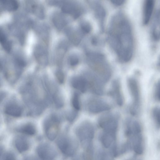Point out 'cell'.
<instances>
[{"label": "cell", "mask_w": 160, "mask_h": 160, "mask_svg": "<svg viewBox=\"0 0 160 160\" xmlns=\"http://www.w3.org/2000/svg\"><path fill=\"white\" fill-rule=\"evenodd\" d=\"M107 39L121 62H127L131 59L134 50L133 32L129 20L122 12H117L112 18Z\"/></svg>", "instance_id": "1"}, {"label": "cell", "mask_w": 160, "mask_h": 160, "mask_svg": "<svg viewBox=\"0 0 160 160\" xmlns=\"http://www.w3.org/2000/svg\"><path fill=\"white\" fill-rule=\"evenodd\" d=\"M125 133L127 141L123 146L124 149H131L136 154H142L143 151V141L142 128L139 122L127 118L125 122Z\"/></svg>", "instance_id": "2"}, {"label": "cell", "mask_w": 160, "mask_h": 160, "mask_svg": "<svg viewBox=\"0 0 160 160\" xmlns=\"http://www.w3.org/2000/svg\"><path fill=\"white\" fill-rule=\"evenodd\" d=\"M88 55L97 73V75L105 83L107 82L110 78L112 71L105 56L98 52H90Z\"/></svg>", "instance_id": "3"}, {"label": "cell", "mask_w": 160, "mask_h": 160, "mask_svg": "<svg viewBox=\"0 0 160 160\" xmlns=\"http://www.w3.org/2000/svg\"><path fill=\"white\" fill-rule=\"evenodd\" d=\"M128 88L132 99L129 110L133 116L137 115L139 111L140 104V92L137 80L134 78H128L127 81Z\"/></svg>", "instance_id": "4"}, {"label": "cell", "mask_w": 160, "mask_h": 160, "mask_svg": "<svg viewBox=\"0 0 160 160\" xmlns=\"http://www.w3.org/2000/svg\"><path fill=\"white\" fill-rule=\"evenodd\" d=\"M77 134L79 139L86 150L93 149L92 142L94 137V130L91 124L87 123L79 128Z\"/></svg>", "instance_id": "5"}, {"label": "cell", "mask_w": 160, "mask_h": 160, "mask_svg": "<svg viewBox=\"0 0 160 160\" xmlns=\"http://www.w3.org/2000/svg\"><path fill=\"white\" fill-rule=\"evenodd\" d=\"M118 117L112 113H106L100 117L98 124L102 130L117 131L118 125Z\"/></svg>", "instance_id": "6"}, {"label": "cell", "mask_w": 160, "mask_h": 160, "mask_svg": "<svg viewBox=\"0 0 160 160\" xmlns=\"http://www.w3.org/2000/svg\"><path fill=\"white\" fill-rule=\"evenodd\" d=\"M57 144L62 152L67 156L73 155L77 148V144L74 140L66 136L60 137L58 140Z\"/></svg>", "instance_id": "7"}, {"label": "cell", "mask_w": 160, "mask_h": 160, "mask_svg": "<svg viewBox=\"0 0 160 160\" xmlns=\"http://www.w3.org/2000/svg\"><path fill=\"white\" fill-rule=\"evenodd\" d=\"M108 94L119 106H121L123 105L124 98L120 82L118 79H114L112 82Z\"/></svg>", "instance_id": "8"}, {"label": "cell", "mask_w": 160, "mask_h": 160, "mask_svg": "<svg viewBox=\"0 0 160 160\" xmlns=\"http://www.w3.org/2000/svg\"><path fill=\"white\" fill-rule=\"evenodd\" d=\"M36 151L42 160H53L57 155L56 152L53 148L47 143L39 145L37 148Z\"/></svg>", "instance_id": "9"}, {"label": "cell", "mask_w": 160, "mask_h": 160, "mask_svg": "<svg viewBox=\"0 0 160 160\" xmlns=\"http://www.w3.org/2000/svg\"><path fill=\"white\" fill-rule=\"evenodd\" d=\"M90 111L93 113H98L109 110L110 105L107 101L100 98H94L91 100L88 104Z\"/></svg>", "instance_id": "10"}, {"label": "cell", "mask_w": 160, "mask_h": 160, "mask_svg": "<svg viewBox=\"0 0 160 160\" xmlns=\"http://www.w3.org/2000/svg\"><path fill=\"white\" fill-rule=\"evenodd\" d=\"M154 2L152 0L144 1L143 8L142 22L144 25L147 24L152 16L154 7Z\"/></svg>", "instance_id": "11"}, {"label": "cell", "mask_w": 160, "mask_h": 160, "mask_svg": "<svg viewBox=\"0 0 160 160\" xmlns=\"http://www.w3.org/2000/svg\"><path fill=\"white\" fill-rule=\"evenodd\" d=\"M93 7L96 17L99 22L101 31L104 30V23L106 17V12L105 8L99 2H95L93 3Z\"/></svg>", "instance_id": "12"}, {"label": "cell", "mask_w": 160, "mask_h": 160, "mask_svg": "<svg viewBox=\"0 0 160 160\" xmlns=\"http://www.w3.org/2000/svg\"><path fill=\"white\" fill-rule=\"evenodd\" d=\"M159 12L158 10L155 15L153 23H152L151 33L152 38L156 41L159 40Z\"/></svg>", "instance_id": "13"}, {"label": "cell", "mask_w": 160, "mask_h": 160, "mask_svg": "<svg viewBox=\"0 0 160 160\" xmlns=\"http://www.w3.org/2000/svg\"><path fill=\"white\" fill-rule=\"evenodd\" d=\"M72 85L74 88L84 92L86 90L87 82L83 78H76L73 79L72 82Z\"/></svg>", "instance_id": "14"}, {"label": "cell", "mask_w": 160, "mask_h": 160, "mask_svg": "<svg viewBox=\"0 0 160 160\" xmlns=\"http://www.w3.org/2000/svg\"><path fill=\"white\" fill-rule=\"evenodd\" d=\"M15 146L20 152H23L28 150L29 144L27 140L23 138H18L15 141Z\"/></svg>", "instance_id": "15"}, {"label": "cell", "mask_w": 160, "mask_h": 160, "mask_svg": "<svg viewBox=\"0 0 160 160\" xmlns=\"http://www.w3.org/2000/svg\"><path fill=\"white\" fill-rule=\"evenodd\" d=\"M5 112L9 115L18 117L21 115L22 110L17 105L11 104L6 107Z\"/></svg>", "instance_id": "16"}, {"label": "cell", "mask_w": 160, "mask_h": 160, "mask_svg": "<svg viewBox=\"0 0 160 160\" xmlns=\"http://www.w3.org/2000/svg\"><path fill=\"white\" fill-rule=\"evenodd\" d=\"M0 43L4 49L9 52L12 48L11 42L8 40L3 30L0 28Z\"/></svg>", "instance_id": "17"}, {"label": "cell", "mask_w": 160, "mask_h": 160, "mask_svg": "<svg viewBox=\"0 0 160 160\" xmlns=\"http://www.w3.org/2000/svg\"><path fill=\"white\" fill-rule=\"evenodd\" d=\"M0 3L5 9L10 11H15L18 8L17 2L14 0H1Z\"/></svg>", "instance_id": "18"}, {"label": "cell", "mask_w": 160, "mask_h": 160, "mask_svg": "<svg viewBox=\"0 0 160 160\" xmlns=\"http://www.w3.org/2000/svg\"><path fill=\"white\" fill-rule=\"evenodd\" d=\"M21 131L26 134L32 135L36 132V129L32 125L30 124L26 125L20 129Z\"/></svg>", "instance_id": "19"}, {"label": "cell", "mask_w": 160, "mask_h": 160, "mask_svg": "<svg viewBox=\"0 0 160 160\" xmlns=\"http://www.w3.org/2000/svg\"><path fill=\"white\" fill-rule=\"evenodd\" d=\"M62 10L63 12L68 13H74L77 15L78 13L76 11L74 6L71 3H66L62 7Z\"/></svg>", "instance_id": "20"}, {"label": "cell", "mask_w": 160, "mask_h": 160, "mask_svg": "<svg viewBox=\"0 0 160 160\" xmlns=\"http://www.w3.org/2000/svg\"><path fill=\"white\" fill-rule=\"evenodd\" d=\"M152 116L156 125L158 128L160 127V108L155 107L152 111Z\"/></svg>", "instance_id": "21"}, {"label": "cell", "mask_w": 160, "mask_h": 160, "mask_svg": "<svg viewBox=\"0 0 160 160\" xmlns=\"http://www.w3.org/2000/svg\"><path fill=\"white\" fill-rule=\"evenodd\" d=\"M153 95L156 100L160 101V81H158L155 84Z\"/></svg>", "instance_id": "22"}, {"label": "cell", "mask_w": 160, "mask_h": 160, "mask_svg": "<svg viewBox=\"0 0 160 160\" xmlns=\"http://www.w3.org/2000/svg\"><path fill=\"white\" fill-rule=\"evenodd\" d=\"M72 104L76 109L79 110L80 109L78 95L77 93L74 94L72 100Z\"/></svg>", "instance_id": "23"}, {"label": "cell", "mask_w": 160, "mask_h": 160, "mask_svg": "<svg viewBox=\"0 0 160 160\" xmlns=\"http://www.w3.org/2000/svg\"><path fill=\"white\" fill-rule=\"evenodd\" d=\"M39 52L37 54L38 58L40 59V60L42 59H46V52L43 50H44L40 48L39 49Z\"/></svg>", "instance_id": "24"}, {"label": "cell", "mask_w": 160, "mask_h": 160, "mask_svg": "<svg viewBox=\"0 0 160 160\" xmlns=\"http://www.w3.org/2000/svg\"><path fill=\"white\" fill-rule=\"evenodd\" d=\"M81 28L82 31L86 33H89L91 30V26L86 22L83 23L81 26Z\"/></svg>", "instance_id": "25"}, {"label": "cell", "mask_w": 160, "mask_h": 160, "mask_svg": "<svg viewBox=\"0 0 160 160\" xmlns=\"http://www.w3.org/2000/svg\"><path fill=\"white\" fill-rule=\"evenodd\" d=\"M70 64L72 66L76 65L78 62V58L75 56H72L70 57L69 60Z\"/></svg>", "instance_id": "26"}, {"label": "cell", "mask_w": 160, "mask_h": 160, "mask_svg": "<svg viewBox=\"0 0 160 160\" xmlns=\"http://www.w3.org/2000/svg\"><path fill=\"white\" fill-rule=\"evenodd\" d=\"M56 76L58 82L62 83L64 80V76L63 73L60 71L57 72L56 73Z\"/></svg>", "instance_id": "27"}, {"label": "cell", "mask_w": 160, "mask_h": 160, "mask_svg": "<svg viewBox=\"0 0 160 160\" xmlns=\"http://www.w3.org/2000/svg\"><path fill=\"white\" fill-rule=\"evenodd\" d=\"M99 160H111L108 155L106 152H101L99 154Z\"/></svg>", "instance_id": "28"}, {"label": "cell", "mask_w": 160, "mask_h": 160, "mask_svg": "<svg viewBox=\"0 0 160 160\" xmlns=\"http://www.w3.org/2000/svg\"><path fill=\"white\" fill-rule=\"evenodd\" d=\"M4 160H16L15 156L12 153H8L4 156Z\"/></svg>", "instance_id": "29"}, {"label": "cell", "mask_w": 160, "mask_h": 160, "mask_svg": "<svg viewBox=\"0 0 160 160\" xmlns=\"http://www.w3.org/2000/svg\"><path fill=\"white\" fill-rule=\"evenodd\" d=\"M112 3L116 6H120L123 4L124 1L123 0H112Z\"/></svg>", "instance_id": "30"}, {"label": "cell", "mask_w": 160, "mask_h": 160, "mask_svg": "<svg viewBox=\"0 0 160 160\" xmlns=\"http://www.w3.org/2000/svg\"><path fill=\"white\" fill-rule=\"evenodd\" d=\"M25 160H38L35 157L33 156H28L26 158Z\"/></svg>", "instance_id": "31"}, {"label": "cell", "mask_w": 160, "mask_h": 160, "mask_svg": "<svg viewBox=\"0 0 160 160\" xmlns=\"http://www.w3.org/2000/svg\"><path fill=\"white\" fill-rule=\"evenodd\" d=\"M73 160H85L83 156L82 157H77L74 158Z\"/></svg>", "instance_id": "32"}, {"label": "cell", "mask_w": 160, "mask_h": 160, "mask_svg": "<svg viewBox=\"0 0 160 160\" xmlns=\"http://www.w3.org/2000/svg\"><path fill=\"white\" fill-rule=\"evenodd\" d=\"M4 97V94L2 93H0V102Z\"/></svg>", "instance_id": "33"}, {"label": "cell", "mask_w": 160, "mask_h": 160, "mask_svg": "<svg viewBox=\"0 0 160 160\" xmlns=\"http://www.w3.org/2000/svg\"><path fill=\"white\" fill-rule=\"evenodd\" d=\"M127 160H140L138 159V158H130L129 159H128Z\"/></svg>", "instance_id": "34"}, {"label": "cell", "mask_w": 160, "mask_h": 160, "mask_svg": "<svg viewBox=\"0 0 160 160\" xmlns=\"http://www.w3.org/2000/svg\"><path fill=\"white\" fill-rule=\"evenodd\" d=\"M0 67H1V66H0Z\"/></svg>", "instance_id": "35"}]
</instances>
